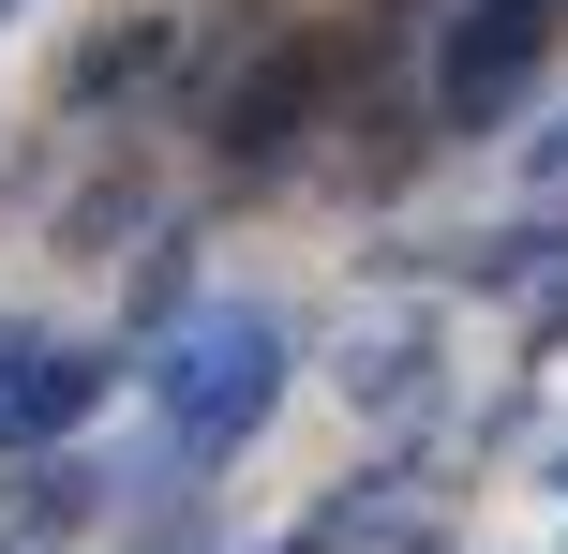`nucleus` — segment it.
Instances as JSON below:
<instances>
[{
  "mask_svg": "<svg viewBox=\"0 0 568 554\" xmlns=\"http://www.w3.org/2000/svg\"><path fill=\"white\" fill-rule=\"evenodd\" d=\"M0 554H30V540H0Z\"/></svg>",
  "mask_w": 568,
  "mask_h": 554,
  "instance_id": "nucleus-8",
  "label": "nucleus"
},
{
  "mask_svg": "<svg viewBox=\"0 0 568 554\" xmlns=\"http://www.w3.org/2000/svg\"><path fill=\"white\" fill-rule=\"evenodd\" d=\"M554 30H568V0H479V16L434 46V120H449V135H494V120L524 105V75L554 60Z\"/></svg>",
  "mask_w": 568,
  "mask_h": 554,
  "instance_id": "nucleus-2",
  "label": "nucleus"
},
{
  "mask_svg": "<svg viewBox=\"0 0 568 554\" xmlns=\"http://www.w3.org/2000/svg\"><path fill=\"white\" fill-rule=\"evenodd\" d=\"M150 554H195V540H150Z\"/></svg>",
  "mask_w": 568,
  "mask_h": 554,
  "instance_id": "nucleus-7",
  "label": "nucleus"
},
{
  "mask_svg": "<svg viewBox=\"0 0 568 554\" xmlns=\"http://www.w3.org/2000/svg\"><path fill=\"white\" fill-rule=\"evenodd\" d=\"M0 16H16V0H0Z\"/></svg>",
  "mask_w": 568,
  "mask_h": 554,
  "instance_id": "nucleus-10",
  "label": "nucleus"
},
{
  "mask_svg": "<svg viewBox=\"0 0 568 554\" xmlns=\"http://www.w3.org/2000/svg\"><path fill=\"white\" fill-rule=\"evenodd\" d=\"M554 480H568V450H554Z\"/></svg>",
  "mask_w": 568,
  "mask_h": 554,
  "instance_id": "nucleus-9",
  "label": "nucleus"
},
{
  "mask_svg": "<svg viewBox=\"0 0 568 554\" xmlns=\"http://www.w3.org/2000/svg\"><path fill=\"white\" fill-rule=\"evenodd\" d=\"M539 180H568V120H554V135H539Z\"/></svg>",
  "mask_w": 568,
  "mask_h": 554,
  "instance_id": "nucleus-6",
  "label": "nucleus"
},
{
  "mask_svg": "<svg viewBox=\"0 0 568 554\" xmlns=\"http://www.w3.org/2000/svg\"><path fill=\"white\" fill-rule=\"evenodd\" d=\"M314 90H329V46H270L255 75H240V105H225V165H284L300 120H314Z\"/></svg>",
  "mask_w": 568,
  "mask_h": 554,
  "instance_id": "nucleus-4",
  "label": "nucleus"
},
{
  "mask_svg": "<svg viewBox=\"0 0 568 554\" xmlns=\"http://www.w3.org/2000/svg\"><path fill=\"white\" fill-rule=\"evenodd\" d=\"M150 75H165V16L90 30V46H75V105H105V90H150Z\"/></svg>",
  "mask_w": 568,
  "mask_h": 554,
  "instance_id": "nucleus-5",
  "label": "nucleus"
},
{
  "mask_svg": "<svg viewBox=\"0 0 568 554\" xmlns=\"http://www.w3.org/2000/svg\"><path fill=\"white\" fill-rule=\"evenodd\" d=\"M284 360H300V330H284L270 300H195V315L135 360L150 420H165V465H225V450H255L270 405H284Z\"/></svg>",
  "mask_w": 568,
  "mask_h": 554,
  "instance_id": "nucleus-1",
  "label": "nucleus"
},
{
  "mask_svg": "<svg viewBox=\"0 0 568 554\" xmlns=\"http://www.w3.org/2000/svg\"><path fill=\"white\" fill-rule=\"evenodd\" d=\"M105 375H120V360L45 345V330H16V315H0V450H60L90 405H105Z\"/></svg>",
  "mask_w": 568,
  "mask_h": 554,
  "instance_id": "nucleus-3",
  "label": "nucleus"
}]
</instances>
